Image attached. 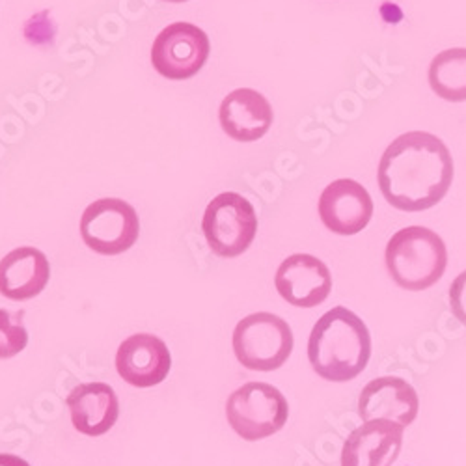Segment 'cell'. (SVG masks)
Instances as JSON below:
<instances>
[{
  "label": "cell",
  "mask_w": 466,
  "mask_h": 466,
  "mask_svg": "<svg viewBox=\"0 0 466 466\" xmlns=\"http://www.w3.org/2000/svg\"><path fill=\"white\" fill-rule=\"evenodd\" d=\"M453 176L448 146L425 131L400 135L384 149L377 172L384 200L405 213H420L441 204Z\"/></svg>",
  "instance_id": "6da1fadb"
},
{
  "label": "cell",
  "mask_w": 466,
  "mask_h": 466,
  "mask_svg": "<svg viewBox=\"0 0 466 466\" xmlns=\"http://www.w3.org/2000/svg\"><path fill=\"white\" fill-rule=\"evenodd\" d=\"M370 359V329L345 306L329 309L309 332L308 360L318 377L329 382L357 379L368 368Z\"/></svg>",
  "instance_id": "7a4b0ae2"
},
{
  "label": "cell",
  "mask_w": 466,
  "mask_h": 466,
  "mask_svg": "<svg viewBox=\"0 0 466 466\" xmlns=\"http://www.w3.org/2000/svg\"><path fill=\"white\" fill-rule=\"evenodd\" d=\"M390 279L407 291L433 288L446 273L448 248L437 231L425 226H409L396 231L384 250Z\"/></svg>",
  "instance_id": "3957f363"
},
{
  "label": "cell",
  "mask_w": 466,
  "mask_h": 466,
  "mask_svg": "<svg viewBox=\"0 0 466 466\" xmlns=\"http://www.w3.org/2000/svg\"><path fill=\"white\" fill-rule=\"evenodd\" d=\"M236 359L250 371H277L293 353V330L279 316L258 312L243 318L231 336Z\"/></svg>",
  "instance_id": "277c9868"
},
{
  "label": "cell",
  "mask_w": 466,
  "mask_h": 466,
  "mask_svg": "<svg viewBox=\"0 0 466 466\" xmlns=\"http://www.w3.org/2000/svg\"><path fill=\"white\" fill-rule=\"evenodd\" d=\"M226 418L243 441L258 442L284 430L289 405L277 386L247 382L228 398Z\"/></svg>",
  "instance_id": "5b68a950"
},
{
  "label": "cell",
  "mask_w": 466,
  "mask_h": 466,
  "mask_svg": "<svg viewBox=\"0 0 466 466\" xmlns=\"http://www.w3.org/2000/svg\"><path fill=\"white\" fill-rule=\"evenodd\" d=\"M202 231L213 254L218 258H238L256 239V209L239 192H220L206 208Z\"/></svg>",
  "instance_id": "8992f818"
},
{
  "label": "cell",
  "mask_w": 466,
  "mask_h": 466,
  "mask_svg": "<svg viewBox=\"0 0 466 466\" xmlns=\"http://www.w3.org/2000/svg\"><path fill=\"white\" fill-rule=\"evenodd\" d=\"M140 236L137 209L122 198H101L81 217L83 243L99 256H120L135 247Z\"/></svg>",
  "instance_id": "52a82bcc"
},
{
  "label": "cell",
  "mask_w": 466,
  "mask_h": 466,
  "mask_svg": "<svg viewBox=\"0 0 466 466\" xmlns=\"http://www.w3.org/2000/svg\"><path fill=\"white\" fill-rule=\"evenodd\" d=\"M209 53V35L197 25L177 21L165 26L155 37L151 64L168 81H188L202 71Z\"/></svg>",
  "instance_id": "ba28073f"
},
{
  "label": "cell",
  "mask_w": 466,
  "mask_h": 466,
  "mask_svg": "<svg viewBox=\"0 0 466 466\" xmlns=\"http://www.w3.org/2000/svg\"><path fill=\"white\" fill-rule=\"evenodd\" d=\"M373 200L368 188L355 179H336L325 187L318 211L323 226L336 236H357L373 217Z\"/></svg>",
  "instance_id": "9c48e42d"
},
{
  "label": "cell",
  "mask_w": 466,
  "mask_h": 466,
  "mask_svg": "<svg viewBox=\"0 0 466 466\" xmlns=\"http://www.w3.org/2000/svg\"><path fill=\"white\" fill-rule=\"evenodd\" d=\"M172 370L170 349L159 336L138 332L124 339L116 353V371L135 388L161 384Z\"/></svg>",
  "instance_id": "30bf717a"
},
{
  "label": "cell",
  "mask_w": 466,
  "mask_h": 466,
  "mask_svg": "<svg viewBox=\"0 0 466 466\" xmlns=\"http://www.w3.org/2000/svg\"><path fill=\"white\" fill-rule=\"evenodd\" d=\"M279 295L297 308H316L332 291V275L325 261L312 254L286 258L275 275Z\"/></svg>",
  "instance_id": "8fae6325"
},
{
  "label": "cell",
  "mask_w": 466,
  "mask_h": 466,
  "mask_svg": "<svg viewBox=\"0 0 466 466\" xmlns=\"http://www.w3.org/2000/svg\"><path fill=\"white\" fill-rule=\"evenodd\" d=\"M403 433L405 427L396 421H364L345 439L341 466H392L401 453Z\"/></svg>",
  "instance_id": "7c38bea8"
},
{
  "label": "cell",
  "mask_w": 466,
  "mask_h": 466,
  "mask_svg": "<svg viewBox=\"0 0 466 466\" xmlns=\"http://www.w3.org/2000/svg\"><path fill=\"white\" fill-rule=\"evenodd\" d=\"M418 410V392L401 377H377L364 386L359 398V416L364 421L388 420L409 427L416 420Z\"/></svg>",
  "instance_id": "4fadbf2b"
},
{
  "label": "cell",
  "mask_w": 466,
  "mask_h": 466,
  "mask_svg": "<svg viewBox=\"0 0 466 466\" xmlns=\"http://www.w3.org/2000/svg\"><path fill=\"white\" fill-rule=\"evenodd\" d=\"M275 112L268 99L252 88L229 92L218 108L222 131L236 142H256L273 126Z\"/></svg>",
  "instance_id": "5bb4252c"
},
{
  "label": "cell",
  "mask_w": 466,
  "mask_h": 466,
  "mask_svg": "<svg viewBox=\"0 0 466 466\" xmlns=\"http://www.w3.org/2000/svg\"><path fill=\"white\" fill-rule=\"evenodd\" d=\"M67 409L75 431L86 437L106 435L120 418V400L106 382H85L69 392Z\"/></svg>",
  "instance_id": "9a60e30c"
},
{
  "label": "cell",
  "mask_w": 466,
  "mask_h": 466,
  "mask_svg": "<svg viewBox=\"0 0 466 466\" xmlns=\"http://www.w3.org/2000/svg\"><path fill=\"white\" fill-rule=\"evenodd\" d=\"M51 279L47 256L34 247H21L0 259V295L10 300H30L40 295Z\"/></svg>",
  "instance_id": "2e32d148"
},
{
  "label": "cell",
  "mask_w": 466,
  "mask_h": 466,
  "mask_svg": "<svg viewBox=\"0 0 466 466\" xmlns=\"http://www.w3.org/2000/svg\"><path fill=\"white\" fill-rule=\"evenodd\" d=\"M431 90L444 101H466V47H453L439 53L430 66Z\"/></svg>",
  "instance_id": "e0dca14e"
},
{
  "label": "cell",
  "mask_w": 466,
  "mask_h": 466,
  "mask_svg": "<svg viewBox=\"0 0 466 466\" xmlns=\"http://www.w3.org/2000/svg\"><path fill=\"white\" fill-rule=\"evenodd\" d=\"M25 312H10L0 308V360H8L25 351L28 332L25 327Z\"/></svg>",
  "instance_id": "ac0fdd59"
},
{
  "label": "cell",
  "mask_w": 466,
  "mask_h": 466,
  "mask_svg": "<svg viewBox=\"0 0 466 466\" xmlns=\"http://www.w3.org/2000/svg\"><path fill=\"white\" fill-rule=\"evenodd\" d=\"M448 297L453 318L459 323L466 325V270H462V273L451 282Z\"/></svg>",
  "instance_id": "d6986e66"
},
{
  "label": "cell",
  "mask_w": 466,
  "mask_h": 466,
  "mask_svg": "<svg viewBox=\"0 0 466 466\" xmlns=\"http://www.w3.org/2000/svg\"><path fill=\"white\" fill-rule=\"evenodd\" d=\"M0 466H30L23 457L14 453H0Z\"/></svg>",
  "instance_id": "ffe728a7"
},
{
  "label": "cell",
  "mask_w": 466,
  "mask_h": 466,
  "mask_svg": "<svg viewBox=\"0 0 466 466\" xmlns=\"http://www.w3.org/2000/svg\"><path fill=\"white\" fill-rule=\"evenodd\" d=\"M163 3H172V5H183V3H188V0H163Z\"/></svg>",
  "instance_id": "44dd1931"
}]
</instances>
